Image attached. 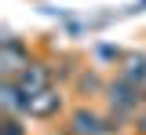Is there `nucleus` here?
Instances as JSON below:
<instances>
[{"instance_id":"obj_1","label":"nucleus","mask_w":146,"mask_h":135,"mask_svg":"<svg viewBox=\"0 0 146 135\" xmlns=\"http://www.w3.org/2000/svg\"><path fill=\"white\" fill-rule=\"evenodd\" d=\"M106 95H110V102H113L117 117H121V113H131V110H139V106L146 102V88L121 77V80H113V84L106 88Z\"/></svg>"},{"instance_id":"obj_2","label":"nucleus","mask_w":146,"mask_h":135,"mask_svg":"<svg viewBox=\"0 0 146 135\" xmlns=\"http://www.w3.org/2000/svg\"><path fill=\"white\" fill-rule=\"evenodd\" d=\"M26 66H29V55L22 51V44L15 37H4V48H0V69H4V77L15 80Z\"/></svg>"},{"instance_id":"obj_3","label":"nucleus","mask_w":146,"mask_h":135,"mask_svg":"<svg viewBox=\"0 0 146 135\" xmlns=\"http://www.w3.org/2000/svg\"><path fill=\"white\" fill-rule=\"evenodd\" d=\"M15 84H18V91L29 99V95H36V91H44V88H51V73H48V66L29 62V66L15 77Z\"/></svg>"},{"instance_id":"obj_4","label":"nucleus","mask_w":146,"mask_h":135,"mask_svg":"<svg viewBox=\"0 0 146 135\" xmlns=\"http://www.w3.org/2000/svg\"><path fill=\"white\" fill-rule=\"evenodd\" d=\"M58 110H62V95L55 88H44V91H36V95L26 99V113L29 117H55Z\"/></svg>"},{"instance_id":"obj_5","label":"nucleus","mask_w":146,"mask_h":135,"mask_svg":"<svg viewBox=\"0 0 146 135\" xmlns=\"http://www.w3.org/2000/svg\"><path fill=\"white\" fill-rule=\"evenodd\" d=\"M106 128L110 124L102 120V117H95L91 110H77V113H73V132L77 135H102Z\"/></svg>"},{"instance_id":"obj_6","label":"nucleus","mask_w":146,"mask_h":135,"mask_svg":"<svg viewBox=\"0 0 146 135\" xmlns=\"http://www.w3.org/2000/svg\"><path fill=\"white\" fill-rule=\"evenodd\" d=\"M121 77L131 84H146V55H121Z\"/></svg>"},{"instance_id":"obj_7","label":"nucleus","mask_w":146,"mask_h":135,"mask_svg":"<svg viewBox=\"0 0 146 135\" xmlns=\"http://www.w3.org/2000/svg\"><path fill=\"white\" fill-rule=\"evenodd\" d=\"M4 135H22V124H18L15 117H7V120H4Z\"/></svg>"},{"instance_id":"obj_8","label":"nucleus","mask_w":146,"mask_h":135,"mask_svg":"<svg viewBox=\"0 0 146 135\" xmlns=\"http://www.w3.org/2000/svg\"><path fill=\"white\" fill-rule=\"evenodd\" d=\"M139 132L146 135V110H143V113H139Z\"/></svg>"}]
</instances>
